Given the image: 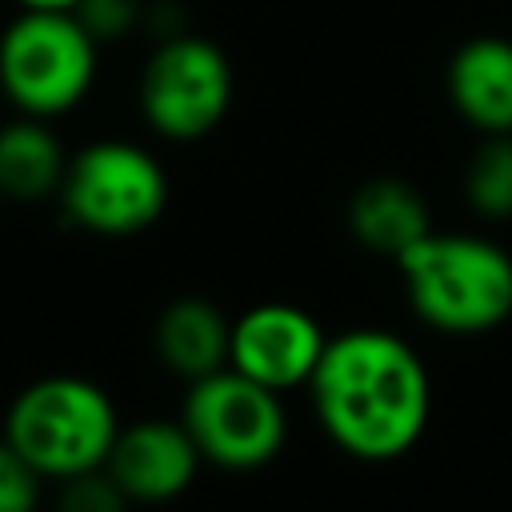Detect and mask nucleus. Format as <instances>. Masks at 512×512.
Listing matches in <instances>:
<instances>
[{
	"label": "nucleus",
	"mask_w": 512,
	"mask_h": 512,
	"mask_svg": "<svg viewBox=\"0 0 512 512\" xmlns=\"http://www.w3.org/2000/svg\"><path fill=\"white\" fill-rule=\"evenodd\" d=\"M308 392L324 436L364 464L408 456L432 416L428 364L388 328H348L328 336Z\"/></svg>",
	"instance_id": "obj_1"
},
{
	"label": "nucleus",
	"mask_w": 512,
	"mask_h": 512,
	"mask_svg": "<svg viewBox=\"0 0 512 512\" xmlns=\"http://www.w3.org/2000/svg\"><path fill=\"white\" fill-rule=\"evenodd\" d=\"M412 312L448 336H480L512 316V256L476 232H428L400 260Z\"/></svg>",
	"instance_id": "obj_2"
},
{
	"label": "nucleus",
	"mask_w": 512,
	"mask_h": 512,
	"mask_svg": "<svg viewBox=\"0 0 512 512\" xmlns=\"http://www.w3.org/2000/svg\"><path fill=\"white\" fill-rule=\"evenodd\" d=\"M116 436L120 412L88 376H40L16 392L4 416V440L44 480L104 468Z\"/></svg>",
	"instance_id": "obj_3"
},
{
	"label": "nucleus",
	"mask_w": 512,
	"mask_h": 512,
	"mask_svg": "<svg viewBox=\"0 0 512 512\" xmlns=\"http://www.w3.org/2000/svg\"><path fill=\"white\" fill-rule=\"evenodd\" d=\"M96 80V36L76 12L24 8L0 36V92L24 116L72 112Z\"/></svg>",
	"instance_id": "obj_4"
},
{
	"label": "nucleus",
	"mask_w": 512,
	"mask_h": 512,
	"mask_svg": "<svg viewBox=\"0 0 512 512\" xmlns=\"http://www.w3.org/2000/svg\"><path fill=\"white\" fill-rule=\"evenodd\" d=\"M60 204L72 224L92 236H136L168 208V176L160 160L132 140H92L68 156Z\"/></svg>",
	"instance_id": "obj_5"
},
{
	"label": "nucleus",
	"mask_w": 512,
	"mask_h": 512,
	"mask_svg": "<svg viewBox=\"0 0 512 512\" xmlns=\"http://www.w3.org/2000/svg\"><path fill=\"white\" fill-rule=\"evenodd\" d=\"M180 420L192 432L200 456L228 472H252L272 464L288 436L280 392L256 384L236 368L188 380Z\"/></svg>",
	"instance_id": "obj_6"
},
{
	"label": "nucleus",
	"mask_w": 512,
	"mask_h": 512,
	"mask_svg": "<svg viewBox=\"0 0 512 512\" xmlns=\"http://www.w3.org/2000/svg\"><path fill=\"white\" fill-rule=\"evenodd\" d=\"M232 104L228 56L192 32L164 36L140 72V112L164 140L208 136Z\"/></svg>",
	"instance_id": "obj_7"
},
{
	"label": "nucleus",
	"mask_w": 512,
	"mask_h": 512,
	"mask_svg": "<svg viewBox=\"0 0 512 512\" xmlns=\"http://www.w3.org/2000/svg\"><path fill=\"white\" fill-rule=\"evenodd\" d=\"M324 348H328V336L308 308L264 300L232 320L228 368L284 396L312 380Z\"/></svg>",
	"instance_id": "obj_8"
},
{
	"label": "nucleus",
	"mask_w": 512,
	"mask_h": 512,
	"mask_svg": "<svg viewBox=\"0 0 512 512\" xmlns=\"http://www.w3.org/2000/svg\"><path fill=\"white\" fill-rule=\"evenodd\" d=\"M204 456L184 428V420H136L120 424V436L104 460L108 476L132 504H168L184 496L200 472Z\"/></svg>",
	"instance_id": "obj_9"
},
{
	"label": "nucleus",
	"mask_w": 512,
	"mask_h": 512,
	"mask_svg": "<svg viewBox=\"0 0 512 512\" xmlns=\"http://www.w3.org/2000/svg\"><path fill=\"white\" fill-rule=\"evenodd\" d=\"M448 100L484 136L512 132V40H464L448 60Z\"/></svg>",
	"instance_id": "obj_10"
},
{
	"label": "nucleus",
	"mask_w": 512,
	"mask_h": 512,
	"mask_svg": "<svg viewBox=\"0 0 512 512\" xmlns=\"http://www.w3.org/2000/svg\"><path fill=\"white\" fill-rule=\"evenodd\" d=\"M228 348L232 320L204 296H180L156 316V356L184 380L228 368Z\"/></svg>",
	"instance_id": "obj_11"
},
{
	"label": "nucleus",
	"mask_w": 512,
	"mask_h": 512,
	"mask_svg": "<svg viewBox=\"0 0 512 512\" xmlns=\"http://www.w3.org/2000/svg\"><path fill=\"white\" fill-rule=\"evenodd\" d=\"M348 228L368 252L400 260L416 240L432 232V216H428L424 196L412 184L396 176H376L352 192Z\"/></svg>",
	"instance_id": "obj_12"
},
{
	"label": "nucleus",
	"mask_w": 512,
	"mask_h": 512,
	"mask_svg": "<svg viewBox=\"0 0 512 512\" xmlns=\"http://www.w3.org/2000/svg\"><path fill=\"white\" fill-rule=\"evenodd\" d=\"M68 156L40 116H24L0 128V192L20 204H36L60 192Z\"/></svg>",
	"instance_id": "obj_13"
},
{
	"label": "nucleus",
	"mask_w": 512,
	"mask_h": 512,
	"mask_svg": "<svg viewBox=\"0 0 512 512\" xmlns=\"http://www.w3.org/2000/svg\"><path fill=\"white\" fill-rule=\"evenodd\" d=\"M464 196L468 204L488 220L512 216V132L488 136L464 172Z\"/></svg>",
	"instance_id": "obj_14"
},
{
	"label": "nucleus",
	"mask_w": 512,
	"mask_h": 512,
	"mask_svg": "<svg viewBox=\"0 0 512 512\" xmlns=\"http://www.w3.org/2000/svg\"><path fill=\"white\" fill-rule=\"evenodd\" d=\"M60 500L56 512H128V496L120 492V484L108 476V468H92L80 476L60 480Z\"/></svg>",
	"instance_id": "obj_15"
},
{
	"label": "nucleus",
	"mask_w": 512,
	"mask_h": 512,
	"mask_svg": "<svg viewBox=\"0 0 512 512\" xmlns=\"http://www.w3.org/2000/svg\"><path fill=\"white\" fill-rule=\"evenodd\" d=\"M44 476L0 436V512H36Z\"/></svg>",
	"instance_id": "obj_16"
},
{
	"label": "nucleus",
	"mask_w": 512,
	"mask_h": 512,
	"mask_svg": "<svg viewBox=\"0 0 512 512\" xmlns=\"http://www.w3.org/2000/svg\"><path fill=\"white\" fill-rule=\"evenodd\" d=\"M144 12V0H80L76 16L84 20V28L96 36V40H108V36H124Z\"/></svg>",
	"instance_id": "obj_17"
},
{
	"label": "nucleus",
	"mask_w": 512,
	"mask_h": 512,
	"mask_svg": "<svg viewBox=\"0 0 512 512\" xmlns=\"http://www.w3.org/2000/svg\"><path fill=\"white\" fill-rule=\"evenodd\" d=\"M24 8H48V12H76L80 0H20Z\"/></svg>",
	"instance_id": "obj_18"
},
{
	"label": "nucleus",
	"mask_w": 512,
	"mask_h": 512,
	"mask_svg": "<svg viewBox=\"0 0 512 512\" xmlns=\"http://www.w3.org/2000/svg\"><path fill=\"white\" fill-rule=\"evenodd\" d=\"M0 200H4V192H0Z\"/></svg>",
	"instance_id": "obj_19"
}]
</instances>
